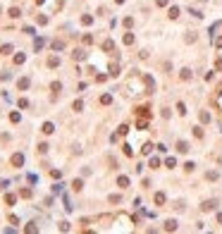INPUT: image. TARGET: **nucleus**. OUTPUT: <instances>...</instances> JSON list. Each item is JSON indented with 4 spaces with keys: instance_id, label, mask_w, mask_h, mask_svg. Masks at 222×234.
I'll return each instance as SVG.
<instances>
[{
    "instance_id": "nucleus-1",
    "label": "nucleus",
    "mask_w": 222,
    "mask_h": 234,
    "mask_svg": "<svg viewBox=\"0 0 222 234\" xmlns=\"http://www.w3.org/2000/svg\"><path fill=\"white\" fill-rule=\"evenodd\" d=\"M41 132H43V134H53V132H55V127H53V122H46Z\"/></svg>"
},
{
    "instance_id": "nucleus-2",
    "label": "nucleus",
    "mask_w": 222,
    "mask_h": 234,
    "mask_svg": "<svg viewBox=\"0 0 222 234\" xmlns=\"http://www.w3.org/2000/svg\"><path fill=\"white\" fill-rule=\"evenodd\" d=\"M177 151H179V153H186V151H189V143H186V141H179V143H177Z\"/></svg>"
},
{
    "instance_id": "nucleus-3",
    "label": "nucleus",
    "mask_w": 222,
    "mask_h": 234,
    "mask_svg": "<svg viewBox=\"0 0 222 234\" xmlns=\"http://www.w3.org/2000/svg\"><path fill=\"white\" fill-rule=\"evenodd\" d=\"M165 229H167V232H174V229H177V222H174V220H167V222H165Z\"/></svg>"
},
{
    "instance_id": "nucleus-4",
    "label": "nucleus",
    "mask_w": 222,
    "mask_h": 234,
    "mask_svg": "<svg viewBox=\"0 0 222 234\" xmlns=\"http://www.w3.org/2000/svg\"><path fill=\"white\" fill-rule=\"evenodd\" d=\"M72 55H74V60H84V58H86V53H84V50H74Z\"/></svg>"
},
{
    "instance_id": "nucleus-5",
    "label": "nucleus",
    "mask_w": 222,
    "mask_h": 234,
    "mask_svg": "<svg viewBox=\"0 0 222 234\" xmlns=\"http://www.w3.org/2000/svg\"><path fill=\"white\" fill-rule=\"evenodd\" d=\"M215 206H217V203H215V201H208V203H203V206H201V208H203V210H213V208H215Z\"/></svg>"
},
{
    "instance_id": "nucleus-6",
    "label": "nucleus",
    "mask_w": 222,
    "mask_h": 234,
    "mask_svg": "<svg viewBox=\"0 0 222 234\" xmlns=\"http://www.w3.org/2000/svg\"><path fill=\"white\" fill-rule=\"evenodd\" d=\"M100 103H103V105H107V103H112V96H110V93H105V96L100 98Z\"/></svg>"
},
{
    "instance_id": "nucleus-7",
    "label": "nucleus",
    "mask_w": 222,
    "mask_h": 234,
    "mask_svg": "<svg viewBox=\"0 0 222 234\" xmlns=\"http://www.w3.org/2000/svg\"><path fill=\"white\" fill-rule=\"evenodd\" d=\"M170 17H172V19H177V17H179V7H170Z\"/></svg>"
},
{
    "instance_id": "nucleus-8",
    "label": "nucleus",
    "mask_w": 222,
    "mask_h": 234,
    "mask_svg": "<svg viewBox=\"0 0 222 234\" xmlns=\"http://www.w3.org/2000/svg\"><path fill=\"white\" fill-rule=\"evenodd\" d=\"M155 203H158V206L165 203V193H155Z\"/></svg>"
},
{
    "instance_id": "nucleus-9",
    "label": "nucleus",
    "mask_w": 222,
    "mask_h": 234,
    "mask_svg": "<svg viewBox=\"0 0 222 234\" xmlns=\"http://www.w3.org/2000/svg\"><path fill=\"white\" fill-rule=\"evenodd\" d=\"M12 163H14V165H22V163H24V158H22V155H14V158H12Z\"/></svg>"
},
{
    "instance_id": "nucleus-10",
    "label": "nucleus",
    "mask_w": 222,
    "mask_h": 234,
    "mask_svg": "<svg viewBox=\"0 0 222 234\" xmlns=\"http://www.w3.org/2000/svg\"><path fill=\"white\" fill-rule=\"evenodd\" d=\"M165 165H167V167H174L177 160H174V158H167V160H165Z\"/></svg>"
},
{
    "instance_id": "nucleus-11",
    "label": "nucleus",
    "mask_w": 222,
    "mask_h": 234,
    "mask_svg": "<svg viewBox=\"0 0 222 234\" xmlns=\"http://www.w3.org/2000/svg\"><path fill=\"white\" fill-rule=\"evenodd\" d=\"M53 48H55V50H62V48H65V43H62V41H55V43H53Z\"/></svg>"
},
{
    "instance_id": "nucleus-12",
    "label": "nucleus",
    "mask_w": 222,
    "mask_h": 234,
    "mask_svg": "<svg viewBox=\"0 0 222 234\" xmlns=\"http://www.w3.org/2000/svg\"><path fill=\"white\" fill-rule=\"evenodd\" d=\"M48 65H50V67H58V65H60V60H58V58H50V60H48Z\"/></svg>"
},
{
    "instance_id": "nucleus-13",
    "label": "nucleus",
    "mask_w": 222,
    "mask_h": 234,
    "mask_svg": "<svg viewBox=\"0 0 222 234\" xmlns=\"http://www.w3.org/2000/svg\"><path fill=\"white\" fill-rule=\"evenodd\" d=\"M191 77V69H181V79H189Z\"/></svg>"
},
{
    "instance_id": "nucleus-14",
    "label": "nucleus",
    "mask_w": 222,
    "mask_h": 234,
    "mask_svg": "<svg viewBox=\"0 0 222 234\" xmlns=\"http://www.w3.org/2000/svg\"><path fill=\"white\" fill-rule=\"evenodd\" d=\"M72 186H74V189H77V191H79V189H81L84 184H81V179H74V184H72Z\"/></svg>"
},
{
    "instance_id": "nucleus-15",
    "label": "nucleus",
    "mask_w": 222,
    "mask_h": 234,
    "mask_svg": "<svg viewBox=\"0 0 222 234\" xmlns=\"http://www.w3.org/2000/svg\"><path fill=\"white\" fill-rule=\"evenodd\" d=\"M177 110H179V115H184V112H186V107H184V103H177Z\"/></svg>"
},
{
    "instance_id": "nucleus-16",
    "label": "nucleus",
    "mask_w": 222,
    "mask_h": 234,
    "mask_svg": "<svg viewBox=\"0 0 222 234\" xmlns=\"http://www.w3.org/2000/svg\"><path fill=\"white\" fill-rule=\"evenodd\" d=\"M151 167H160V160L158 158H151Z\"/></svg>"
},
{
    "instance_id": "nucleus-17",
    "label": "nucleus",
    "mask_w": 222,
    "mask_h": 234,
    "mask_svg": "<svg viewBox=\"0 0 222 234\" xmlns=\"http://www.w3.org/2000/svg\"><path fill=\"white\" fill-rule=\"evenodd\" d=\"M19 14H22V12L17 10V7H12V10H10V17H19Z\"/></svg>"
},
{
    "instance_id": "nucleus-18",
    "label": "nucleus",
    "mask_w": 222,
    "mask_h": 234,
    "mask_svg": "<svg viewBox=\"0 0 222 234\" xmlns=\"http://www.w3.org/2000/svg\"><path fill=\"white\" fill-rule=\"evenodd\" d=\"M12 53V46H3V55H10Z\"/></svg>"
}]
</instances>
